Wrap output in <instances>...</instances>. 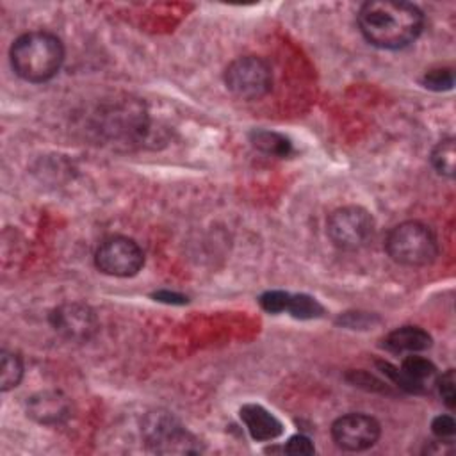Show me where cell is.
I'll return each instance as SVG.
<instances>
[{
    "mask_svg": "<svg viewBox=\"0 0 456 456\" xmlns=\"http://www.w3.org/2000/svg\"><path fill=\"white\" fill-rule=\"evenodd\" d=\"M358 27L365 41L372 46L401 50L420 36L424 14L410 2L370 0L358 11Z\"/></svg>",
    "mask_w": 456,
    "mask_h": 456,
    "instance_id": "obj_1",
    "label": "cell"
},
{
    "mask_svg": "<svg viewBox=\"0 0 456 456\" xmlns=\"http://www.w3.org/2000/svg\"><path fill=\"white\" fill-rule=\"evenodd\" d=\"M93 132L114 146H134L141 142L150 130V114L146 103L139 98L121 94L103 100L93 112Z\"/></svg>",
    "mask_w": 456,
    "mask_h": 456,
    "instance_id": "obj_2",
    "label": "cell"
},
{
    "mask_svg": "<svg viewBox=\"0 0 456 456\" xmlns=\"http://www.w3.org/2000/svg\"><path fill=\"white\" fill-rule=\"evenodd\" d=\"M12 71L25 82L43 84L53 78L64 61L62 41L46 30L25 32L9 50Z\"/></svg>",
    "mask_w": 456,
    "mask_h": 456,
    "instance_id": "obj_3",
    "label": "cell"
},
{
    "mask_svg": "<svg viewBox=\"0 0 456 456\" xmlns=\"http://www.w3.org/2000/svg\"><path fill=\"white\" fill-rule=\"evenodd\" d=\"M388 256L404 267H424L438 256V240L431 226L422 221H403L395 224L385 240Z\"/></svg>",
    "mask_w": 456,
    "mask_h": 456,
    "instance_id": "obj_4",
    "label": "cell"
},
{
    "mask_svg": "<svg viewBox=\"0 0 456 456\" xmlns=\"http://www.w3.org/2000/svg\"><path fill=\"white\" fill-rule=\"evenodd\" d=\"M146 445L159 454H192L201 451L200 440L169 411H150L141 424Z\"/></svg>",
    "mask_w": 456,
    "mask_h": 456,
    "instance_id": "obj_5",
    "label": "cell"
},
{
    "mask_svg": "<svg viewBox=\"0 0 456 456\" xmlns=\"http://www.w3.org/2000/svg\"><path fill=\"white\" fill-rule=\"evenodd\" d=\"M376 232L374 217L363 207L346 205L333 210L326 219V233L333 246L344 251L365 248Z\"/></svg>",
    "mask_w": 456,
    "mask_h": 456,
    "instance_id": "obj_6",
    "label": "cell"
},
{
    "mask_svg": "<svg viewBox=\"0 0 456 456\" xmlns=\"http://www.w3.org/2000/svg\"><path fill=\"white\" fill-rule=\"evenodd\" d=\"M224 86L240 100H260L273 86L271 66L256 55L237 57L224 69Z\"/></svg>",
    "mask_w": 456,
    "mask_h": 456,
    "instance_id": "obj_7",
    "label": "cell"
},
{
    "mask_svg": "<svg viewBox=\"0 0 456 456\" xmlns=\"http://www.w3.org/2000/svg\"><path fill=\"white\" fill-rule=\"evenodd\" d=\"M96 267L109 276L130 278L144 265V253L141 246L125 235H112L100 242L94 251Z\"/></svg>",
    "mask_w": 456,
    "mask_h": 456,
    "instance_id": "obj_8",
    "label": "cell"
},
{
    "mask_svg": "<svg viewBox=\"0 0 456 456\" xmlns=\"http://www.w3.org/2000/svg\"><path fill=\"white\" fill-rule=\"evenodd\" d=\"M381 435L379 422L360 411L340 415L331 424V438L335 445L347 452H360L370 449Z\"/></svg>",
    "mask_w": 456,
    "mask_h": 456,
    "instance_id": "obj_9",
    "label": "cell"
},
{
    "mask_svg": "<svg viewBox=\"0 0 456 456\" xmlns=\"http://www.w3.org/2000/svg\"><path fill=\"white\" fill-rule=\"evenodd\" d=\"M379 367L399 388L410 394H426L438 378L433 362L424 356H417V353L408 354L401 362L399 369L387 362H379Z\"/></svg>",
    "mask_w": 456,
    "mask_h": 456,
    "instance_id": "obj_10",
    "label": "cell"
},
{
    "mask_svg": "<svg viewBox=\"0 0 456 456\" xmlns=\"http://www.w3.org/2000/svg\"><path fill=\"white\" fill-rule=\"evenodd\" d=\"M52 328L69 340H87L98 328L94 312L84 303H64L50 314Z\"/></svg>",
    "mask_w": 456,
    "mask_h": 456,
    "instance_id": "obj_11",
    "label": "cell"
},
{
    "mask_svg": "<svg viewBox=\"0 0 456 456\" xmlns=\"http://www.w3.org/2000/svg\"><path fill=\"white\" fill-rule=\"evenodd\" d=\"M71 413L69 401L57 390H43L28 397L27 415L39 424L55 426L64 422Z\"/></svg>",
    "mask_w": 456,
    "mask_h": 456,
    "instance_id": "obj_12",
    "label": "cell"
},
{
    "mask_svg": "<svg viewBox=\"0 0 456 456\" xmlns=\"http://www.w3.org/2000/svg\"><path fill=\"white\" fill-rule=\"evenodd\" d=\"M239 415L248 433L256 442H269L283 433V424L260 404H244Z\"/></svg>",
    "mask_w": 456,
    "mask_h": 456,
    "instance_id": "obj_13",
    "label": "cell"
},
{
    "mask_svg": "<svg viewBox=\"0 0 456 456\" xmlns=\"http://www.w3.org/2000/svg\"><path fill=\"white\" fill-rule=\"evenodd\" d=\"M433 344L431 335L419 326H401L392 330L383 338V347L395 354H413L429 349Z\"/></svg>",
    "mask_w": 456,
    "mask_h": 456,
    "instance_id": "obj_14",
    "label": "cell"
},
{
    "mask_svg": "<svg viewBox=\"0 0 456 456\" xmlns=\"http://www.w3.org/2000/svg\"><path fill=\"white\" fill-rule=\"evenodd\" d=\"M251 142L260 151L274 157H287L292 150V144L285 135L271 130H255L251 134Z\"/></svg>",
    "mask_w": 456,
    "mask_h": 456,
    "instance_id": "obj_15",
    "label": "cell"
},
{
    "mask_svg": "<svg viewBox=\"0 0 456 456\" xmlns=\"http://www.w3.org/2000/svg\"><path fill=\"white\" fill-rule=\"evenodd\" d=\"M454 160H456V144L454 137L442 139L431 151V164L435 171L445 178L454 176Z\"/></svg>",
    "mask_w": 456,
    "mask_h": 456,
    "instance_id": "obj_16",
    "label": "cell"
},
{
    "mask_svg": "<svg viewBox=\"0 0 456 456\" xmlns=\"http://www.w3.org/2000/svg\"><path fill=\"white\" fill-rule=\"evenodd\" d=\"M23 376V362L18 353L12 351H2L0 358V388L2 392H7L20 385Z\"/></svg>",
    "mask_w": 456,
    "mask_h": 456,
    "instance_id": "obj_17",
    "label": "cell"
},
{
    "mask_svg": "<svg viewBox=\"0 0 456 456\" xmlns=\"http://www.w3.org/2000/svg\"><path fill=\"white\" fill-rule=\"evenodd\" d=\"M287 312L296 319H315L322 315V305L308 294H290Z\"/></svg>",
    "mask_w": 456,
    "mask_h": 456,
    "instance_id": "obj_18",
    "label": "cell"
},
{
    "mask_svg": "<svg viewBox=\"0 0 456 456\" xmlns=\"http://www.w3.org/2000/svg\"><path fill=\"white\" fill-rule=\"evenodd\" d=\"M454 84V75L451 68H433L424 73L422 86L431 91H447Z\"/></svg>",
    "mask_w": 456,
    "mask_h": 456,
    "instance_id": "obj_19",
    "label": "cell"
},
{
    "mask_svg": "<svg viewBox=\"0 0 456 456\" xmlns=\"http://www.w3.org/2000/svg\"><path fill=\"white\" fill-rule=\"evenodd\" d=\"M454 383H456V378H454V369H447L440 378H436L435 385L438 388V394L442 397V401L445 403V406L449 410H454L456 406V392H454Z\"/></svg>",
    "mask_w": 456,
    "mask_h": 456,
    "instance_id": "obj_20",
    "label": "cell"
},
{
    "mask_svg": "<svg viewBox=\"0 0 456 456\" xmlns=\"http://www.w3.org/2000/svg\"><path fill=\"white\" fill-rule=\"evenodd\" d=\"M289 297L290 294L289 292H283V290H267L260 296V306L269 312V314H280V312H285L287 310V305H289Z\"/></svg>",
    "mask_w": 456,
    "mask_h": 456,
    "instance_id": "obj_21",
    "label": "cell"
},
{
    "mask_svg": "<svg viewBox=\"0 0 456 456\" xmlns=\"http://www.w3.org/2000/svg\"><path fill=\"white\" fill-rule=\"evenodd\" d=\"M431 431L438 440H452L456 433V422L451 415H438L431 422Z\"/></svg>",
    "mask_w": 456,
    "mask_h": 456,
    "instance_id": "obj_22",
    "label": "cell"
},
{
    "mask_svg": "<svg viewBox=\"0 0 456 456\" xmlns=\"http://www.w3.org/2000/svg\"><path fill=\"white\" fill-rule=\"evenodd\" d=\"M314 451L315 449H314L312 440L305 435L290 436L289 442L283 445V452H289V454H312Z\"/></svg>",
    "mask_w": 456,
    "mask_h": 456,
    "instance_id": "obj_23",
    "label": "cell"
}]
</instances>
